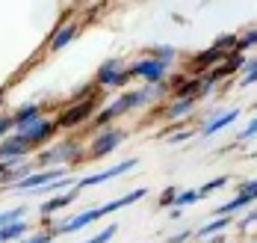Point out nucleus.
Wrapping results in <instances>:
<instances>
[{"instance_id":"e433bc0d","label":"nucleus","mask_w":257,"mask_h":243,"mask_svg":"<svg viewBox=\"0 0 257 243\" xmlns=\"http://www.w3.org/2000/svg\"><path fill=\"white\" fill-rule=\"evenodd\" d=\"M6 172H9V166H6V163H0V178H3Z\"/></svg>"},{"instance_id":"9b49d317","label":"nucleus","mask_w":257,"mask_h":243,"mask_svg":"<svg viewBox=\"0 0 257 243\" xmlns=\"http://www.w3.org/2000/svg\"><path fill=\"white\" fill-rule=\"evenodd\" d=\"M80 190H65V193H56V196H51V199H45L42 205H39V214L45 216V219H51L56 211H62V208H68V205H74V199H77Z\"/></svg>"},{"instance_id":"f704fd0d","label":"nucleus","mask_w":257,"mask_h":243,"mask_svg":"<svg viewBox=\"0 0 257 243\" xmlns=\"http://www.w3.org/2000/svg\"><path fill=\"white\" fill-rule=\"evenodd\" d=\"M242 228H248V225H257V211H248V214L242 216V222H239Z\"/></svg>"},{"instance_id":"a878e982","label":"nucleus","mask_w":257,"mask_h":243,"mask_svg":"<svg viewBox=\"0 0 257 243\" xmlns=\"http://www.w3.org/2000/svg\"><path fill=\"white\" fill-rule=\"evenodd\" d=\"M245 74H242V80H239V86L245 89V86H254L257 83V56H251L248 62H245V68H242Z\"/></svg>"},{"instance_id":"cd10ccee","label":"nucleus","mask_w":257,"mask_h":243,"mask_svg":"<svg viewBox=\"0 0 257 243\" xmlns=\"http://www.w3.org/2000/svg\"><path fill=\"white\" fill-rule=\"evenodd\" d=\"M228 181H231L228 175H219V178H213V181H207L204 187H198V193H201V196H210V193H216V190H222L225 184H228Z\"/></svg>"},{"instance_id":"bb28decb","label":"nucleus","mask_w":257,"mask_h":243,"mask_svg":"<svg viewBox=\"0 0 257 243\" xmlns=\"http://www.w3.org/2000/svg\"><path fill=\"white\" fill-rule=\"evenodd\" d=\"M12 134H15V116L12 113H0V142Z\"/></svg>"},{"instance_id":"7c9ffc66","label":"nucleus","mask_w":257,"mask_h":243,"mask_svg":"<svg viewBox=\"0 0 257 243\" xmlns=\"http://www.w3.org/2000/svg\"><path fill=\"white\" fill-rule=\"evenodd\" d=\"M178 187H166V193L160 196V208H175V199H178Z\"/></svg>"},{"instance_id":"393cba45","label":"nucleus","mask_w":257,"mask_h":243,"mask_svg":"<svg viewBox=\"0 0 257 243\" xmlns=\"http://www.w3.org/2000/svg\"><path fill=\"white\" fill-rule=\"evenodd\" d=\"M115 234H118V222H109L106 228H101L98 234H92L89 240H83V243H109L112 237H115Z\"/></svg>"},{"instance_id":"4468645a","label":"nucleus","mask_w":257,"mask_h":243,"mask_svg":"<svg viewBox=\"0 0 257 243\" xmlns=\"http://www.w3.org/2000/svg\"><path fill=\"white\" fill-rule=\"evenodd\" d=\"M195 104H198V98H175V101H169L160 113H163L166 122H178L183 116H189V113L195 110Z\"/></svg>"},{"instance_id":"f03ea898","label":"nucleus","mask_w":257,"mask_h":243,"mask_svg":"<svg viewBox=\"0 0 257 243\" xmlns=\"http://www.w3.org/2000/svg\"><path fill=\"white\" fill-rule=\"evenodd\" d=\"M133 80V71L124 62V56H109L103 59L95 71V86L98 89H124L127 83Z\"/></svg>"},{"instance_id":"f257e3e1","label":"nucleus","mask_w":257,"mask_h":243,"mask_svg":"<svg viewBox=\"0 0 257 243\" xmlns=\"http://www.w3.org/2000/svg\"><path fill=\"white\" fill-rule=\"evenodd\" d=\"M33 160H36L39 169H65L68 163L83 160V154H80L77 139H62V142H56V145H48L45 151H36Z\"/></svg>"},{"instance_id":"c85d7f7f","label":"nucleus","mask_w":257,"mask_h":243,"mask_svg":"<svg viewBox=\"0 0 257 243\" xmlns=\"http://www.w3.org/2000/svg\"><path fill=\"white\" fill-rule=\"evenodd\" d=\"M236 196H248V199H257V178H251V181H239L236 184Z\"/></svg>"},{"instance_id":"dca6fc26","label":"nucleus","mask_w":257,"mask_h":243,"mask_svg":"<svg viewBox=\"0 0 257 243\" xmlns=\"http://www.w3.org/2000/svg\"><path fill=\"white\" fill-rule=\"evenodd\" d=\"M145 196H148V187L130 190L127 196H121V199H112V202H106V205H101V216L112 214V211H121V208H130L133 202H139V199H145Z\"/></svg>"},{"instance_id":"f3484780","label":"nucleus","mask_w":257,"mask_h":243,"mask_svg":"<svg viewBox=\"0 0 257 243\" xmlns=\"http://www.w3.org/2000/svg\"><path fill=\"white\" fill-rule=\"evenodd\" d=\"M231 225H233V216H213L210 222H204V225L195 228V237H198V240H207V237H213V234H222V231L231 228Z\"/></svg>"},{"instance_id":"9d476101","label":"nucleus","mask_w":257,"mask_h":243,"mask_svg":"<svg viewBox=\"0 0 257 243\" xmlns=\"http://www.w3.org/2000/svg\"><path fill=\"white\" fill-rule=\"evenodd\" d=\"M89 116H98V98H89V101L71 104V107L65 110L56 122H59V128H74V125H80V122H86Z\"/></svg>"},{"instance_id":"a211bd4d","label":"nucleus","mask_w":257,"mask_h":243,"mask_svg":"<svg viewBox=\"0 0 257 243\" xmlns=\"http://www.w3.org/2000/svg\"><path fill=\"white\" fill-rule=\"evenodd\" d=\"M139 107H148V104H160L166 95H169V83H157V86H139Z\"/></svg>"},{"instance_id":"ddd939ff","label":"nucleus","mask_w":257,"mask_h":243,"mask_svg":"<svg viewBox=\"0 0 257 243\" xmlns=\"http://www.w3.org/2000/svg\"><path fill=\"white\" fill-rule=\"evenodd\" d=\"M80 36V27L77 24H59V27L53 30V36H51V42H48V51L51 54H59V51H65L74 39Z\"/></svg>"},{"instance_id":"2f4dec72","label":"nucleus","mask_w":257,"mask_h":243,"mask_svg":"<svg viewBox=\"0 0 257 243\" xmlns=\"http://www.w3.org/2000/svg\"><path fill=\"white\" fill-rule=\"evenodd\" d=\"M195 237V231L192 228H183V231H178V234H172V237H166L163 243H189Z\"/></svg>"},{"instance_id":"6e6552de","label":"nucleus","mask_w":257,"mask_h":243,"mask_svg":"<svg viewBox=\"0 0 257 243\" xmlns=\"http://www.w3.org/2000/svg\"><path fill=\"white\" fill-rule=\"evenodd\" d=\"M98 219H101V208H89V211L71 216V219H65V222H53L51 234L53 237H59V234H74V231H83L89 222H98Z\"/></svg>"},{"instance_id":"aec40b11","label":"nucleus","mask_w":257,"mask_h":243,"mask_svg":"<svg viewBox=\"0 0 257 243\" xmlns=\"http://www.w3.org/2000/svg\"><path fill=\"white\" fill-rule=\"evenodd\" d=\"M254 205V199H248V196H236L231 202H225V205H219L216 208V216H236L239 211H245V208H251Z\"/></svg>"},{"instance_id":"c9c22d12","label":"nucleus","mask_w":257,"mask_h":243,"mask_svg":"<svg viewBox=\"0 0 257 243\" xmlns=\"http://www.w3.org/2000/svg\"><path fill=\"white\" fill-rule=\"evenodd\" d=\"M3 107H6V89H0V113H3Z\"/></svg>"},{"instance_id":"423d86ee","label":"nucleus","mask_w":257,"mask_h":243,"mask_svg":"<svg viewBox=\"0 0 257 243\" xmlns=\"http://www.w3.org/2000/svg\"><path fill=\"white\" fill-rule=\"evenodd\" d=\"M130 71H133V77H139L145 86L169 83V68H166L163 62H157L154 56H142V59H136V62L130 65Z\"/></svg>"},{"instance_id":"1a4fd4ad","label":"nucleus","mask_w":257,"mask_h":243,"mask_svg":"<svg viewBox=\"0 0 257 243\" xmlns=\"http://www.w3.org/2000/svg\"><path fill=\"white\" fill-rule=\"evenodd\" d=\"M136 157H127V160L115 163V166H109V169H103V172H98V175H83L77 181V190L83 187H98V184H106V181H112V178H118V175H124V172H130L133 166H136Z\"/></svg>"},{"instance_id":"7ed1b4c3","label":"nucleus","mask_w":257,"mask_h":243,"mask_svg":"<svg viewBox=\"0 0 257 243\" xmlns=\"http://www.w3.org/2000/svg\"><path fill=\"white\" fill-rule=\"evenodd\" d=\"M124 139H127V131H124V128H103V131H98V134L92 136V142H89V154H86V157H92V160L109 157Z\"/></svg>"},{"instance_id":"6ab92c4d","label":"nucleus","mask_w":257,"mask_h":243,"mask_svg":"<svg viewBox=\"0 0 257 243\" xmlns=\"http://www.w3.org/2000/svg\"><path fill=\"white\" fill-rule=\"evenodd\" d=\"M27 234H33V231H30V225H27L24 219H18V222H12V225L0 228V243H18V240H24Z\"/></svg>"},{"instance_id":"39448f33","label":"nucleus","mask_w":257,"mask_h":243,"mask_svg":"<svg viewBox=\"0 0 257 243\" xmlns=\"http://www.w3.org/2000/svg\"><path fill=\"white\" fill-rule=\"evenodd\" d=\"M136 107H139V92H136V89H127V92L118 95L109 107L98 110V116H95V128L103 131L112 119H118V116H124V113H130V110H136Z\"/></svg>"},{"instance_id":"c756f323","label":"nucleus","mask_w":257,"mask_h":243,"mask_svg":"<svg viewBox=\"0 0 257 243\" xmlns=\"http://www.w3.org/2000/svg\"><path fill=\"white\" fill-rule=\"evenodd\" d=\"M18 243H53V234L42 228V231H33V234H27L24 240H18Z\"/></svg>"},{"instance_id":"4be33fe9","label":"nucleus","mask_w":257,"mask_h":243,"mask_svg":"<svg viewBox=\"0 0 257 243\" xmlns=\"http://www.w3.org/2000/svg\"><path fill=\"white\" fill-rule=\"evenodd\" d=\"M151 56H154L157 62H163L166 68H172V62L178 59V48H172V45H157V48H151Z\"/></svg>"},{"instance_id":"f8f14e48","label":"nucleus","mask_w":257,"mask_h":243,"mask_svg":"<svg viewBox=\"0 0 257 243\" xmlns=\"http://www.w3.org/2000/svg\"><path fill=\"white\" fill-rule=\"evenodd\" d=\"M239 119V110L233 107V110H216L213 113V119H207V125L198 131L201 136H213V134H219V131H225L228 125H233Z\"/></svg>"},{"instance_id":"2eb2a0df","label":"nucleus","mask_w":257,"mask_h":243,"mask_svg":"<svg viewBox=\"0 0 257 243\" xmlns=\"http://www.w3.org/2000/svg\"><path fill=\"white\" fill-rule=\"evenodd\" d=\"M12 116H15V131H21V128H27V125L39 122L45 113H42V104H33V101H27V104H21V107L15 110Z\"/></svg>"},{"instance_id":"20e7f679","label":"nucleus","mask_w":257,"mask_h":243,"mask_svg":"<svg viewBox=\"0 0 257 243\" xmlns=\"http://www.w3.org/2000/svg\"><path fill=\"white\" fill-rule=\"evenodd\" d=\"M33 145L27 142L21 134H12V136H6L3 142H0V163H6L9 169H15V166H21L24 160H30L33 157Z\"/></svg>"},{"instance_id":"b1692460","label":"nucleus","mask_w":257,"mask_h":243,"mask_svg":"<svg viewBox=\"0 0 257 243\" xmlns=\"http://www.w3.org/2000/svg\"><path fill=\"white\" fill-rule=\"evenodd\" d=\"M201 199H204V196H201L198 190H180L178 199H175V208L183 211V208H189V205H195V202H201Z\"/></svg>"},{"instance_id":"473e14b6","label":"nucleus","mask_w":257,"mask_h":243,"mask_svg":"<svg viewBox=\"0 0 257 243\" xmlns=\"http://www.w3.org/2000/svg\"><path fill=\"white\" fill-rule=\"evenodd\" d=\"M251 136H257V116L239 131V136H236V142H245V139H251Z\"/></svg>"},{"instance_id":"0eeeda50","label":"nucleus","mask_w":257,"mask_h":243,"mask_svg":"<svg viewBox=\"0 0 257 243\" xmlns=\"http://www.w3.org/2000/svg\"><path fill=\"white\" fill-rule=\"evenodd\" d=\"M59 131V122L56 119H39V122H33V125H27V128H21V131H15V134H21L33 145V148H42L45 142H51L53 139V134Z\"/></svg>"},{"instance_id":"412c9836","label":"nucleus","mask_w":257,"mask_h":243,"mask_svg":"<svg viewBox=\"0 0 257 243\" xmlns=\"http://www.w3.org/2000/svg\"><path fill=\"white\" fill-rule=\"evenodd\" d=\"M210 48H216L219 54H236V48H239V33H222Z\"/></svg>"},{"instance_id":"5701e85b","label":"nucleus","mask_w":257,"mask_h":243,"mask_svg":"<svg viewBox=\"0 0 257 243\" xmlns=\"http://www.w3.org/2000/svg\"><path fill=\"white\" fill-rule=\"evenodd\" d=\"M27 211H30L27 205H15V208H6V211H0V228H6V225H12V222L24 219Z\"/></svg>"},{"instance_id":"72a5a7b5","label":"nucleus","mask_w":257,"mask_h":243,"mask_svg":"<svg viewBox=\"0 0 257 243\" xmlns=\"http://www.w3.org/2000/svg\"><path fill=\"white\" fill-rule=\"evenodd\" d=\"M169 142H186V139H192V131H175L172 136H166Z\"/></svg>"}]
</instances>
